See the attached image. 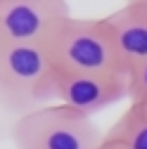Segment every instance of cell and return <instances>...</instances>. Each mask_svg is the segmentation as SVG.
I'll return each instance as SVG.
<instances>
[{"label": "cell", "mask_w": 147, "mask_h": 149, "mask_svg": "<svg viewBox=\"0 0 147 149\" xmlns=\"http://www.w3.org/2000/svg\"><path fill=\"white\" fill-rule=\"evenodd\" d=\"M57 73H114L128 71L114 47L104 17H69L43 43Z\"/></svg>", "instance_id": "cell-1"}, {"label": "cell", "mask_w": 147, "mask_h": 149, "mask_svg": "<svg viewBox=\"0 0 147 149\" xmlns=\"http://www.w3.org/2000/svg\"><path fill=\"white\" fill-rule=\"evenodd\" d=\"M57 78L43 43L0 50V104L19 116L57 100Z\"/></svg>", "instance_id": "cell-2"}, {"label": "cell", "mask_w": 147, "mask_h": 149, "mask_svg": "<svg viewBox=\"0 0 147 149\" xmlns=\"http://www.w3.org/2000/svg\"><path fill=\"white\" fill-rule=\"evenodd\" d=\"M10 137L17 149H100L104 142V133L93 118L64 104H48L17 116Z\"/></svg>", "instance_id": "cell-3"}, {"label": "cell", "mask_w": 147, "mask_h": 149, "mask_svg": "<svg viewBox=\"0 0 147 149\" xmlns=\"http://www.w3.org/2000/svg\"><path fill=\"white\" fill-rule=\"evenodd\" d=\"M69 17V5L60 0H0V50L41 45Z\"/></svg>", "instance_id": "cell-4"}, {"label": "cell", "mask_w": 147, "mask_h": 149, "mask_svg": "<svg viewBox=\"0 0 147 149\" xmlns=\"http://www.w3.org/2000/svg\"><path fill=\"white\" fill-rule=\"evenodd\" d=\"M60 104L93 116L97 111L128 100V76L114 73H60L57 78Z\"/></svg>", "instance_id": "cell-5"}, {"label": "cell", "mask_w": 147, "mask_h": 149, "mask_svg": "<svg viewBox=\"0 0 147 149\" xmlns=\"http://www.w3.org/2000/svg\"><path fill=\"white\" fill-rule=\"evenodd\" d=\"M104 24L112 33L114 47L126 71H131L135 64L147 59V12L140 7L138 0L126 3L123 7L107 14Z\"/></svg>", "instance_id": "cell-6"}, {"label": "cell", "mask_w": 147, "mask_h": 149, "mask_svg": "<svg viewBox=\"0 0 147 149\" xmlns=\"http://www.w3.org/2000/svg\"><path fill=\"white\" fill-rule=\"evenodd\" d=\"M104 140L121 149H147V104L131 102L104 133Z\"/></svg>", "instance_id": "cell-7"}, {"label": "cell", "mask_w": 147, "mask_h": 149, "mask_svg": "<svg viewBox=\"0 0 147 149\" xmlns=\"http://www.w3.org/2000/svg\"><path fill=\"white\" fill-rule=\"evenodd\" d=\"M128 100L147 104V59L128 71Z\"/></svg>", "instance_id": "cell-8"}, {"label": "cell", "mask_w": 147, "mask_h": 149, "mask_svg": "<svg viewBox=\"0 0 147 149\" xmlns=\"http://www.w3.org/2000/svg\"><path fill=\"white\" fill-rule=\"evenodd\" d=\"M100 149H121V147H116V144H112V142H107V140H104V142L100 144Z\"/></svg>", "instance_id": "cell-9"}, {"label": "cell", "mask_w": 147, "mask_h": 149, "mask_svg": "<svg viewBox=\"0 0 147 149\" xmlns=\"http://www.w3.org/2000/svg\"><path fill=\"white\" fill-rule=\"evenodd\" d=\"M138 3H140V7H142V10L147 12V0H138Z\"/></svg>", "instance_id": "cell-10"}]
</instances>
